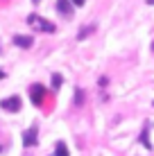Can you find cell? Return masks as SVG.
Returning a JSON list of instances; mask_svg holds the SVG:
<instances>
[{
  "label": "cell",
  "instance_id": "5",
  "mask_svg": "<svg viewBox=\"0 0 154 156\" xmlns=\"http://www.w3.org/2000/svg\"><path fill=\"white\" fill-rule=\"evenodd\" d=\"M14 43L18 48H32L34 41H32V36H14Z\"/></svg>",
  "mask_w": 154,
  "mask_h": 156
},
{
  "label": "cell",
  "instance_id": "6",
  "mask_svg": "<svg viewBox=\"0 0 154 156\" xmlns=\"http://www.w3.org/2000/svg\"><path fill=\"white\" fill-rule=\"evenodd\" d=\"M147 129H150V127H147V125H145V127H143V133H141V143H143V145H145V147H147V149H152V143H150V136H147Z\"/></svg>",
  "mask_w": 154,
  "mask_h": 156
},
{
  "label": "cell",
  "instance_id": "8",
  "mask_svg": "<svg viewBox=\"0 0 154 156\" xmlns=\"http://www.w3.org/2000/svg\"><path fill=\"white\" fill-rule=\"evenodd\" d=\"M55 156H68V147L63 143H57V147H55Z\"/></svg>",
  "mask_w": 154,
  "mask_h": 156
},
{
  "label": "cell",
  "instance_id": "10",
  "mask_svg": "<svg viewBox=\"0 0 154 156\" xmlns=\"http://www.w3.org/2000/svg\"><path fill=\"white\" fill-rule=\"evenodd\" d=\"M70 2H73V5H77V7H82V5L86 2V0H70Z\"/></svg>",
  "mask_w": 154,
  "mask_h": 156
},
{
  "label": "cell",
  "instance_id": "7",
  "mask_svg": "<svg viewBox=\"0 0 154 156\" xmlns=\"http://www.w3.org/2000/svg\"><path fill=\"white\" fill-rule=\"evenodd\" d=\"M34 138H36V129H30V131L25 133V145L32 147V145H34Z\"/></svg>",
  "mask_w": 154,
  "mask_h": 156
},
{
  "label": "cell",
  "instance_id": "1",
  "mask_svg": "<svg viewBox=\"0 0 154 156\" xmlns=\"http://www.w3.org/2000/svg\"><path fill=\"white\" fill-rule=\"evenodd\" d=\"M0 109H2V111H12V113L20 111V98H18V95H12V98L2 100V102H0Z\"/></svg>",
  "mask_w": 154,
  "mask_h": 156
},
{
  "label": "cell",
  "instance_id": "9",
  "mask_svg": "<svg viewBox=\"0 0 154 156\" xmlns=\"http://www.w3.org/2000/svg\"><path fill=\"white\" fill-rule=\"evenodd\" d=\"M52 86H55V88H59V86H61V77H59V75L52 77Z\"/></svg>",
  "mask_w": 154,
  "mask_h": 156
},
{
  "label": "cell",
  "instance_id": "4",
  "mask_svg": "<svg viewBox=\"0 0 154 156\" xmlns=\"http://www.w3.org/2000/svg\"><path fill=\"white\" fill-rule=\"evenodd\" d=\"M57 12L63 14V16H68V14L73 12V7H70V2H68V0H57Z\"/></svg>",
  "mask_w": 154,
  "mask_h": 156
},
{
  "label": "cell",
  "instance_id": "13",
  "mask_svg": "<svg viewBox=\"0 0 154 156\" xmlns=\"http://www.w3.org/2000/svg\"><path fill=\"white\" fill-rule=\"evenodd\" d=\"M152 52H154V43H152Z\"/></svg>",
  "mask_w": 154,
  "mask_h": 156
},
{
  "label": "cell",
  "instance_id": "3",
  "mask_svg": "<svg viewBox=\"0 0 154 156\" xmlns=\"http://www.w3.org/2000/svg\"><path fill=\"white\" fill-rule=\"evenodd\" d=\"M30 23L34 25V27H39V30H43V32H55V25H50V23H45V18H36V16H30Z\"/></svg>",
  "mask_w": 154,
  "mask_h": 156
},
{
  "label": "cell",
  "instance_id": "12",
  "mask_svg": "<svg viewBox=\"0 0 154 156\" xmlns=\"http://www.w3.org/2000/svg\"><path fill=\"white\" fill-rule=\"evenodd\" d=\"M147 5H154V0H147Z\"/></svg>",
  "mask_w": 154,
  "mask_h": 156
},
{
  "label": "cell",
  "instance_id": "2",
  "mask_svg": "<svg viewBox=\"0 0 154 156\" xmlns=\"http://www.w3.org/2000/svg\"><path fill=\"white\" fill-rule=\"evenodd\" d=\"M30 98H32V102L34 104H43V100H45V88L41 84H34L30 88Z\"/></svg>",
  "mask_w": 154,
  "mask_h": 156
},
{
  "label": "cell",
  "instance_id": "11",
  "mask_svg": "<svg viewBox=\"0 0 154 156\" xmlns=\"http://www.w3.org/2000/svg\"><path fill=\"white\" fill-rule=\"evenodd\" d=\"M0 79H5V73H2V70H0Z\"/></svg>",
  "mask_w": 154,
  "mask_h": 156
}]
</instances>
